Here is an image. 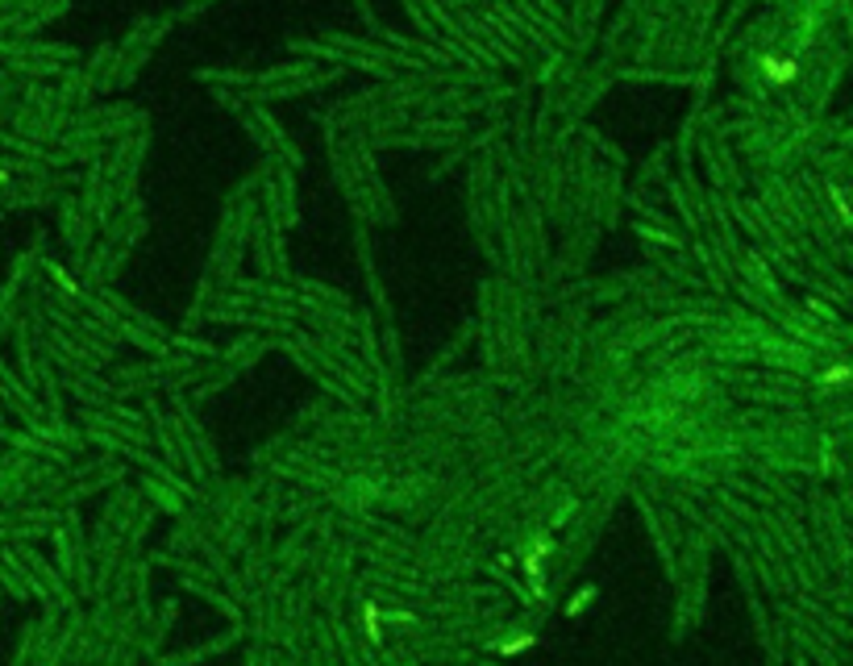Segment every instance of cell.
Listing matches in <instances>:
<instances>
[{
	"mask_svg": "<svg viewBox=\"0 0 853 666\" xmlns=\"http://www.w3.org/2000/svg\"><path fill=\"white\" fill-rule=\"evenodd\" d=\"M757 71L766 75V84H774V88H787V84H795V79H799V63H795L791 54H762Z\"/></svg>",
	"mask_w": 853,
	"mask_h": 666,
	"instance_id": "obj_1",
	"label": "cell"
},
{
	"mask_svg": "<svg viewBox=\"0 0 853 666\" xmlns=\"http://www.w3.org/2000/svg\"><path fill=\"white\" fill-rule=\"evenodd\" d=\"M845 375H849V370H845V363H837V367L824 370V383H832V388H837V383H845Z\"/></svg>",
	"mask_w": 853,
	"mask_h": 666,
	"instance_id": "obj_2",
	"label": "cell"
},
{
	"mask_svg": "<svg viewBox=\"0 0 853 666\" xmlns=\"http://www.w3.org/2000/svg\"><path fill=\"white\" fill-rule=\"evenodd\" d=\"M4 179H9V171H4V167H0V183H4Z\"/></svg>",
	"mask_w": 853,
	"mask_h": 666,
	"instance_id": "obj_3",
	"label": "cell"
}]
</instances>
